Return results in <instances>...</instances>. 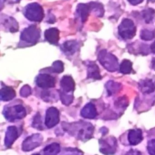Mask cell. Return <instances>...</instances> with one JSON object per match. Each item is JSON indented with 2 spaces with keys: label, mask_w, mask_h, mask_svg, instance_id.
<instances>
[{
  "label": "cell",
  "mask_w": 155,
  "mask_h": 155,
  "mask_svg": "<svg viewBox=\"0 0 155 155\" xmlns=\"http://www.w3.org/2000/svg\"><path fill=\"white\" fill-rule=\"evenodd\" d=\"M68 128V130L72 133L73 135L82 140H87L91 138L94 130L93 126L91 123L84 122L73 123L72 126Z\"/></svg>",
  "instance_id": "1"
},
{
  "label": "cell",
  "mask_w": 155,
  "mask_h": 155,
  "mask_svg": "<svg viewBox=\"0 0 155 155\" xmlns=\"http://www.w3.org/2000/svg\"><path fill=\"white\" fill-rule=\"evenodd\" d=\"M98 60L105 69L110 72H114L118 69L119 64L117 58L105 49L99 52Z\"/></svg>",
  "instance_id": "2"
},
{
  "label": "cell",
  "mask_w": 155,
  "mask_h": 155,
  "mask_svg": "<svg viewBox=\"0 0 155 155\" xmlns=\"http://www.w3.org/2000/svg\"><path fill=\"white\" fill-rule=\"evenodd\" d=\"M24 13L28 20L35 22L42 21L44 16L42 7L36 2L28 4L24 9Z\"/></svg>",
  "instance_id": "3"
},
{
  "label": "cell",
  "mask_w": 155,
  "mask_h": 155,
  "mask_svg": "<svg viewBox=\"0 0 155 155\" xmlns=\"http://www.w3.org/2000/svg\"><path fill=\"white\" fill-rule=\"evenodd\" d=\"M136 32V26L130 19H124L118 27L119 34L124 40H130L133 38Z\"/></svg>",
  "instance_id": "4"
},
{
  "label": "cell",
  "mask_w": 155,
  "mask_h": 155,
  "mask_svg": "<svg viewBox=\"0 0 155 155\" xmlns=\"http://www.w3.org/2000/svg\"><path fill=\"white\" fill-rule=\"evenodd\" d=\"M40 38V30L36 26L31 25L25 28L21 34V40L28 44H36Z\"/></svg>",
  "instance_id": "5"
},
{
  "label": "cell",
  "mask_w": 155,
  "mask_h": 155,
  "mask_svg": "<svg viewBox=\"0 0 155 155\" xmlns=\"http://www.w3.org/2000/svg\"><path fill=\"white\" fill-rule=\"evenodd\" d=\"M4 114L6 119L12 122L16 119L24 118L26 115V111L23 106L17 105L6 108Z\"/></svg>",
  "instance_id": "6"
},
{
  "label": "cell",
  "mask_w": 155,
  "mask_h": 155,
  "mask_svg": "<svg viewBox=\"0 0 155 155\" xmlns=\"http://www.w3.org/2000/svg\"><path fill=\"white\" fill-rule=\"evenodd\" d=\"M100 152L105 155L113 154L116 151L117 142L114 137H109L105 139L99 140Z\"/></svg>",
  "instance_id": "7"
},
{
  "label": "cell",
  "mask_w": 155,
  "mask_h": 155,
  "mask_svg": "<svg viewBox=\"0 0 155 155\" xmlns=\"http://www.w3.org/2000/svg\"><path fill=\"white\" fill-rule=\"evenodd\" d=\"M43 140V137L39 133L32 134L27 137L22 143V148L24 151H30L40 146Z\"/></svg>",
  "instance_id": "8"
},
{
  "label": "cell",
  "mask_w": 155,
  "mask_h": 155,
  "mask_svg": "<svg viewBox=\"0 0 155 155\" xmlns=\"http://www.w3.org/2000/svg\"><path fill=\"white\" fill-rule=\"evenodd\" d=\"M59 121V111L54 107L49 108L46 111L45 124V125L51 128L56 126Z\"/></svg>",
  "instance_id": "9"
},
{
  "label": "cell",
  "mask_w": 155,
  "mask_h": 155,
  "mask_svg": "<svg viewBox=\"0 0 155 155\" xmlns=\"http://www.w3.org/2000/svg\"><path fill=\"white\" fill-rule=\"evenodd\" d=\"M36 83L41 88L48 89L54 87L56 81L54 78L49 74H40L36 78Z\"/></svg>",
  "instance_id": "10"
},
{
  "label": "cell",
  "mask_w": 155,
  "mask_h": 155,
  "mask_svg": "<svg viewBox=\"0 0 155 155\" xmlns=\"http://www.w3.org/2000/svg\"><path fill=\"white\" fill-rule=\"evenodd\" d=\"M18 137V132L16 126H8L5 132L4 144L7 147H10Z\"/></svg>",
  "instance_id": "11"
},
{
  "label": "cell",
  "mask_w": 155,
  "mask_h": 155,
  "mask_svg": "<svg viewBox=\"0 0 155 155\" xmlns=\"http://www.w3.org/2000/svg\"><path fill=\"white\" fill-rule=\"evenodd\" d=\"M141 92L143 94H150L155 90V78H146L139 83Z\"/></svg>",
  "instance_id": "12"
},
{
  "label": "cell",
  "mask_w": 155,
  "mask_h": 155,
  "mask_svg": "<svg viewBox=\"0 0 155 155\" xmlns=\"http://www.w3.org/2000/svg\"><path fill=\"white\" fill-rule=\"evenodd\" d=\"M61 87L62 92L68 93L72 92L74 89L75 83L73 78L69 75H65L62 77L61 82Z\"/></svg>",
  "instance_id": "13"
},
{
  "label": "cell",
  "mask_w": 155,
  "mask_h": 155,
  "mask_svg": "<svg viewBox=\"0 0 155 155\" xmlns=\"http://www.w3.org/2000/svg\"><path fill=\"white\" fill-rule=\"evenodd\" d=\"M128 140L131 145L139 144L143 140L142 131L140 129H131L128 134Z\"/></svg>",
  "instance_id": "14"
},
{
  "label": "cell",
  "mask_w": 155,
  "mask_h": 155,
  "mask_svg": "<svg viewBox=\"0 0 155 155\" xmlns=\"http://www.w3.org/2000/svg\"><path fill=\"white\" fill-rule=\"evenodd\" d=\"M44 36L48 42L56 44L59 40V31L56 28H50L45 31Z\"/></svg>",
  "instance_id": "15"
},
{
  "label": "cell",
  "mask_w": 155,
  "mask_h": 155,
  "mask_svg": "<svg viewBox=\"0 0 155 155\" xmlns=\"http://www.w3.org/2000/svg\"><path fill=\"white\" fill-rule=\"evenodd\" d=\"M81 115L87 119H94L97 115V111L95 106L91 103H88L84 106L81 112Z\"/></svg>",
  "instance_id": "16"
},
{
  "label": "cell",
  "mask_w": 155,
  "mask_h": 155,
  "mask_svg": "<svg viewBox=\"0 0 155 155\" xmlns=\"http://www.w3.org/2000/svg\"><path fill=\"white\" fill-rule=\"evenodd\" d=\"M87 77L88 78H94L96 80L101 79L99 69L94 63H90L87 65Z\"/></svg>",
  "instance_id": "17"
},
{
  "label": "cell",
  "mask_w": 155,
  "mask_h": 155,
  "mask_svg": "<svg viewBox=\"0 0 155 155\" xmlns=\"http://www.w3.org/2000/svg\"><path fill=\"white\" fill-rule=\"evenodd\" d=\"M78 43L74 40L65 42L61 47L63 52L66 54H73L78 49Z\"/></svg>",
  "instance_id": "18"
},
{
  "label": "cell",
  "mask_w": 155,
  "mask_h": 155,
  "mask_svg": "<svg viewBox=\"0 0 155 155\" xmlns=\"http://www.w3.org/2000/svg\"><path fill=\"white\" fill-rule=\"evenodd\" d=\"M1 100L2 101H9L12 100L16 95L15 91L11 87L5 86L1 89Z\"/></svg>",
  "instance_id": "19"
},
{
  "label": "cell",
  "mask_w": 155,
  "mask_h": 155,
  "mask_svg": "<svg viewBox=\"0 0 155 155\" xmlns=\"http://www.w3.org/2000/svg\"><path fill=\"white\" fill-rule=\"evenodd\" d=\"M90 10V5L85 4H79L77 7V12L81 19V21L84 22L88 18Z\"/></svg>",
  "instance_id": "20"
},
{
  "label": "cell",
  "mask_w": 155,
  "mask_h": 155,
  "mask_svg": "<svg viewBox=\"0 0 155 155\" xmlns=\"http://www.w3.org/2000/svg\"><path fill=\"white\" fill-rule=\"evenodd\" d=\"M60 151V146L58 143H52L44 149V155H57Z\"/></svg>",
  "instance_id": "21"
},
{
  "label": "cell",
  "mask_w": 155,
  "mask_h": 155,
  "mask_svg": "<svg viewBox=\"0 0 155 155\" xmlns=\"http://www.w3.org/2000/svg\"><path fill=\"white\" fill-rule=\"evenodd\" d=\"M119 69L124 74H130L132 71V63L128 60H124L119 66Z\"/></svg>",
  "instance_id": "22"
},
{
  "label": "cell",
  "mask_w": 155,
  "mask_h": 155,
  "mask_svg": "<svg viewBox=\"0 0 155 155\" xmlns=\"http://www.w3.org/2000/svg\"><path fill=\"white\" fill-rule=\"evenodd\" d=\"M155 15V11L151 8L145 9L142 12V16L147 23H150L152 21Z\"/></svg>",
  "instance_id": "23"
},
{
  "label": "cell",
  "mask_w": 155,
  "mask_h": 155,
  "mask_svg": "<svg viewBox=\"0 0 155 155\" xmlns=\"http://www.w3.org/2000/svg\"><path fill=\"white\" fill-rule=\"evenodd\" d=\"M120 88V84L113 81H108L106 84V89L109 95H113V94L116 93Z\"/></svg>",
  "instance_id": "24"
},
{
  "label": "cell",
  "mask_w": 155,
  "mask_h": 155,
  "mask_svg": "<svg viewBox=\"0 0 155 155\" xmlns=\"http://www.w3.org/2000/svg\"><path fill=\"white\" fill-rule=\"evenodd\" d=\"M4 21H5L4 25H5L6 26H8V29L10 32H14L18 31V25L15 19L10 17L8 19H5Z\"/></svg>",
  "instance_id": "25"
},
{
  "label": "cell",
  "mask_w": 155,
  "mask_h": 155,
  "mask_svg": "<svg viewBox=\"0 0 155 155\" xmlns=\"http://www.w3.org/2000/svg\"><path fill=\"white\" fill-rule=\"evenodd\" d=\"M140 38L145 41H150L155 36V33L154 31L143 29L140 32Z\"/></svg>",
  "instance_id": "26"
},
{
  "label": "cell",
  "mask_w": 155,
  "mask_h": 155,
  "mask_svg": "<svg viewBox=\"0 0 155 155\" xmlns=\"http://www.w3.org/2000/svg\"><path fill=\"white\" fill-rule=\"evenodd\" d=\"M50 68L52 72L59 74L64 71V64L61 61L57 60L53 63Z\"/></svg>",
  "instance_id": "27"
},
{
  "label": "cell",
  "mask_w": 155,
  "mask_h": 155,
  "mask_svg": "<svg viewBox=\"0 0 155 155\" xmlns=\"http://www.w3.org/2000/svg\"><path fill=\"white\" fill-rule=\"evenodd\" d=\"M60 97L62 103L65 105H69L73 102V95L71 94H68L67 93L60 91Z\"/></svg>",
  "instance_id": "28"
},
{
  "label": "cell",
  "mask_w": 155,
  "mask_h": 155,
  "mask_svg": "<svg viewBox=\"0 0 155 155\" xmlns=\"http://www.w3.org/2000/svg\"><path fill=\"white\" fill-rule=\"evenodd\" d=\"M61 155H83V153L77 148H68L64 150Z\"/></svg>",
  "instance_id": "29"
},
{
  "label": "cell",
  "mask_w": 155,
  "mask_h": 155,
  "mask_svg": "<svg viewBox=\"0 0 155 155\" xmlns=\"http://www.w3.org/2000/svg\"><path fill=\"white\" fill-rule=\"evenodd\" d=\"M147 150L150 155H155V139H151L148 142Z\"/></svg>",
  "instance_id": "30"
},
{
  "label": "cell",
  "mask_w": 155,
  "mask_h": 155,
  "mask_svg": "<svg viewBox=\"0 0 155 155\" xmlns=\"http://www.w3.org/2000/svg\"><path fill=\"white\" fill-rule=\"evenodd\" d=\"M30 92H31L30 87L27 84L24 85L21 88V89L20 91L21 95L22 96V97H26L28 96L30 94Z\"/></svg>",
  "instance_id": "31"
},
{
  "label": "cell",
  "mask_w": 155,
  "mask_h": 155,
  "mask_svg": "<svg viewBox=\"0 0 155 155\" xmlns=\"http://www.w3.org/2000/svg\"><path fill=\"white\" fill-rule=\"evenodd\" d=\"M41 116L39 115V114H38L34 120H33V126L35 128H36L38 129H41L40 128H42V125H41Z\"/></svg>",
  "instance_id": "32"
},
{
  "label": "cell",
  "mask_w": 155,
  "mask_h": 155,
  "mask_svg": "<svg viewBox=\"0 0 155 155\" xmlns=\"http://www.w3.org/2000/svg\"><path fill=\"white\" fill-rule=\"evenodd\" d=\"M116 105H117V106L118 107H120V108H123V107H126L128 105V101L126 98H120L119 99H118V100L117 102H116Z\"/></svg>",
  "instance_id": "33"
},
{
  "label": "cell",
  "mask_w": 155,
  "mask_h": 155,
  "mask_svg": "<svg viewBox=\"0 0 155 155\" xmlns=\"http://www.w3.org/2000/svg\"><path fill=\"white\" fill-rule=\"evenodd\" d=\"M125 155H142L140 152L136 150H131L128 151Z\"/></svg>",
  "instance_id": "34"
},
{
  "label": "cell",
  "mask_w": 155,
  "mask_h": 155,
  "mask_svg": "<svg viewBox=\"0 0 155 155\" xmlns=\"http://www.w3.org/2000/svg\"><path fill=\"white\" fill-rule=\"evenodd\" d=\"M143 0H128V1L132 5H137L143 2Z\"/></svg>",
  "instance_id": "35"
},
{
  "label": "cell",
  "mask_w": 155,
  "mask_h": 155,
  "mask_svg": "<svg viewBox=\"0 0 155 155\" xmlns=\"http://www.w3.org/2000/svg\"><path fill=\"white\" fill-rule=\"evenodd\" d=\"M150 49H151V50L153 53H155V41L153 42V43L150 46Z\"/></svg>",
  "instance_id": "36"
},
{
  "label": "cell",
  "mask_w": 155,
  "mask_h": 155,
  "mask_svg": "<svg viewBox=\"0 0 155 155\" xmlns=\"http://www.w3.org/2000/svg\"><path fill=\"white\" fill-rule=\"evenodd\" d=\"M151 67L155 71V58H154L151 61Z\"/></svg>",
  "instance_id": "37"
},
{
  "label": "cell",
  "mask_w": 155,
  "mask_h": 155,
  "mask_svg": "<svg viewBox=\"0 0 155 155\" xmlns=\"http://www.w3.org/2000/svg\"><path fill=\"white\" fill-rule=\"evenodd\" d=\"M5 1V0H1V4H2V2H3V1Z\"/></svg>",
  "instance_id": "38"
},
{
  "label": "cell",
  "mask_w": 155,
  "mask_h": 155,
  "mask_svg": "<svg viewBox=\"0 0 155 155\" xmlns=\"http://www.w3.org/2000/svg\"><path fill=\"white\" fill-rule=\"evenodd\" d=\"M32 155H40L39 154H32Z\"/></svg>",
  "instance_id": "39"
},
{
  "label": "cell",
  "mask_w": 155,
  "mask_h": 155,
  "mask_svg": "<svg viewBox=\"0 0 155 155\" xmlns=\"http://www.w3.org/2000/svg\"><path fill=\"white\" fill-rule=\"evenodd\" d=\"M150 1H155V0H150Z\"/></svg>",
  "instance_id": "40"
},
{
  "label": "cell",
  "mask_w": 155,
  "mask_h": 155,
  "mask_svg": "<svg viewBox=\"0 0 155 155\" xmlns=\"http://www.w3.org/2000/svg\"><path fill=\"white\" fill-rule=\"evenodd\" d=\"M17 1H19V0H17Z\"/></svg>",
  "instance_id": "41"
}]
</instances>
